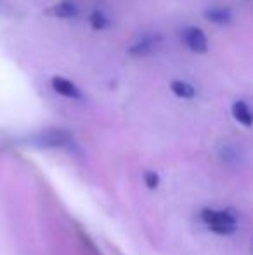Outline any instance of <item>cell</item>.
<instances>
[{
    "label": "cell",
    "instance_id": "obj_10",
    "mask_svg": "<svg viewBox=\"0 0 253 255\" xmlns=\"http://www.w3.org/2000/svg\"><path fill=\"white\" fill-rule=\"evenodd\" d=\"M170 91H172V94L179 99H194L196 94H198L194 85H191L189 82H186V80L170 82Z\"/></svg>",
    "mask_w": 253,
    "mask_h": 255
},
{
    "label": "cell",
    "instance_id": "obj_5",
    "mask_svg": "<svg viewBox=\"0 0 253 255\" xmlns=\"http://www.w3.org/2000/svg\"><path fill=\"white\" fill-rule=\"evenodd\" d=\"M51 87H52V91L61 96V98L75 99V101L84 98V94H82V91L77 87V84L71 82L70 78L61 77V75H56V77L51 78Z\"/></svg>",
    "mask_w": 253,
    "mask_h": 255
},
{
    "label": "cell",
    "instance_id": "obj_2",
    "mask_svg": "<svg viewBox=\"0 0 253 255\" xmlns=\"http://www.w3.org/2000/svg\"><path fill=\"white\" fill-rule=\"evenodd\" d=\"M162 42H163V38L160 33H144L132 42L127 52H128V56L137 57V59L149 57L158 52V49L162 47Z\"/></svg>",
    "mask_w": 253,
    "mask_h": 255
},
{
    "label": "cell",
    "instance_id": "obj_3",
    "mask_svg": "<svg viewBox=\"0 0 253 255\" xmlns=\"http://www.w3.org/2000/svg\"><path fill=\"white\" fill-rule=\"evenodd\" d=\"M180 42L192 54H206L210 49L208 37L198 26H184L180 30Z\"/></svg>",
    "mask_w": 253,
    "mask_h": 255
},
{
    "label": "cell",
    "instance_id": "obj_11",
    "mask_svg": "<svg viewBox=\"0 0 253 255\" xmlns=\"http://www.w3.org/2000/svg\"><path fill=\"white\" fill-rule=\"evenodd\" d=\"M144 181H146V184H148L149 189H155L156 186H158V175H156L155 172L149 170L144 174Z\"/></svg>",
    "mask_w": 253,
    "mask_h": 255
},
{
    "label": "cell",
    "instance_id": "obj_8",
    "mask_svg": "<svg viewBox=\"0 0 253 255\" xmlns=\"http://www.w3.org/2000/svg\"><path fill=\"white\" fill-rule=\"evenodd\" d=\"M49 10L52 16L59 17V19H73L78 16V7L71 0H61V2L54 3Z\"/></svg>",
    "mask_w": 253,
    "mask_h": 255
},
{
    "label": "cell",
    "instance_id": "obj_7",
    "mask_svg": "<svg viewBox=\"0 0 253 255\" xmlns=\"http://www.w3.org/2000/svg\"><path fill=\"white\" fill-rule=\"evenodd\" d=\"M231 113H233V118L243 127H252L253 125V111L252 108L248 106V103L245 101H236L231 108Z\"/></svg>",
    "mask_w": 253,
    "mask_h": 255
},
{
    "label": "cell",
    "instance_id": "obj_1",
    "mask_svg": "<svg viewBox=\"0 0 253 255\" xmlns=\"http://www.w3.org/2000/svg\"><path fill=\"white\" fill-rule=\"evenodd\" d=\"M201 221L212 233L220 236L233 235L238 229V219L231 210H212L206 208L201 212Z\"/></svg>",
    "mask_w": 253,
    "mask_h": 255
},
{
    "label": "cell",
    "instance_id": "obj_6",
    "mask_svg": "<svg viewBox=\"0 0 253 255\" xmlns=\"http://www.w3.org/2000/svg\"><path fill=\"white\" fill-rule=\"evenodd\" d=\"M208 23L217 24V26H226V24L233 23L234 19V12L229 5H210L208 9L203 12Z\"/></svg>",
    "mask_w": 253,
    "mask_h": 255
},
{
    "label": "cell",
    "instance_id": "obj_4",
    "mask_svg": "<svg viewBox=\"0 0 253 255\" xmlns=\"http://www.w3.org/2000/svg\"><path fill=\"white\" fill-rule=\"evenodd\" d=\"M70 141H71V135L66 130H58V128L44 130L31 137V144L40 146V148H58V146L68 144Z\"/></svg>",
    "mask_w": 253,
    "mask_h": 255
},
{
    "label": "cell",
    "instance_id": "obj_9",
    "mask_svg": "<svg viewBox=\"0 0 253 255\" xmlns=\"http://www.w3.org/2000/svg\"><path fill=\"white\" fill-rule=\"evenodd\" d=\"M88 24H90L92 30L104 31V30H108V28H111L113 21H111V17L104 12V10L99 9V7H95V9H92V12L88 14Z\"/></svg>",
    "mask_w": 253,
    "mask_h": 255
}]
</instances>
